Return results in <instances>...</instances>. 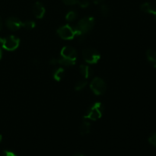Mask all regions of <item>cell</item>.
Returning a JSON list of instances; mask_svg holds the SVG:
<instances>
[{
    "label": "cell",
    "mask_w": 156,
    "mask_h": 156,
    "mask_svg": "<svg viewBox=\"0 0 156 156\" xmlns=\"http://www.w3.org/2000/svg\"><path fill=\"white\" fill-rule=\"evenodd\" d=\"M94 18L91 16H87L85 18H82L79 21L76 26L75 27L76 30L79 32L81 35L85 34L88 33L90 30H92L94 26Z\"/></svg>",
    "instance_id": "cell-1"
},
{
    "label": "cell",
    "mask_w": 156,
    "mask_h": 156,
    "mask_svg": "<svg viewBox=\"0 0 156 156\" xmlns=\"http://www.w3.org/2000/svg\"><path fill=\"white\" fill-rule=\"evenodd\" d=\"M57 34L59 35V37L63 40H72L76 36L81 35L76 27L69 24H65L59 27L57 29Z\"/></svg>",
    "instance_id": "cell-2"
},
{
    "label": "cell",
    "mask_w": 156,
    "mask_h": 156,
    "mask_svg": "<svg viewBox=\"0 0 156 156\" xmlns=\"http://www.w3.org/2000/svg\"><path fill=\"white\" fill-rule=\"evenodd\" d=\"M102 114H103V105L101 102H96L89 108L86 114L84 116V119L89 120H97L102 117Z\"/></svg>",
    "instance_id": "cell-3"
},
{
    "label": "cell",
    "mask_w": 156,
    "mask_h": 156,
    "mask_svg": "<svg viewBox=\"0 0 156 156\" xmlns=\"http://www.w3.org/2000/svg\"><path fill=\"white\" fill-rule=\"evenodd\" d=\"M84 60L88 64H96L101 59V54L94 48H85L82 52Z\"/></svg>",
    "instance_id": "cell-4"
},
{
    "label": "cell",
    "mask_w": 156,
    "mask_h": 156,
    "mask_svg": "<svg viewBox=\"0 0 156 156\" xmlns=\"http://www.w3.org/2000/svg\"><path fill=\"white\" fill-rule=\"evenodd\" d=\"M90 88L97 95L103 94L107 90V85L105 80L99 77L94 78L90 83Z\"/></svg>",
    "instance_id": "cell-5"
},
{
    "label": "cell",
    "mask_w": 156,
    "mask_h": 156,
    "mask_svg": "<svg viewBox=\"0 0 156 156\" xmlns=\"http://www.w3.org/2000/svg\"><path fill=\"white\" fill-rule=\"evenodd\" d=\"M20 45L19 38L11 35L5 38H3V42L2 44L3 48L8 51H14L16 50Z\"/></svg>",
    "instance_id": "cell-6"
},
{
    "label": "cell",
    "mask_w": 156,
    "mask_h": 156,
    "mask_svg": "<svg viewBox=\"0 0 156 156\" xmlns=\"http://www.w3.org/2000/svg\"><path fill=\"white\" fill-rule=\"evenodd\" d=\"M61 57L66 58V59H73V60H76L77 59V52L75 50L73 47H69V46H66L62 48L60 51Z\"/></svg>",
    "instance_id": "cell-7"
},
{
    "label": "cell",
    "mask_w": 156,
    "mask_h": 156,
    "mask_svg": "<svg viewBox=\"0 0 156 156\" xmlns=\"http://www.w3.org/2000/svg\"><path fill=\"white\" fill-rule=\"evenodd\" d=\"M5 24L9 29L12 30H17L23 27V21L15 17H10L5 21Z\"/></svg>",
    "instance_id": "cell-8"
},
{
    "label": "cell",
    "mask_w": 156,
    "mask_h": 156,
    "mask_svg": "<svg viewBox=\"0 0 156 156\" xmlns=\"http://www.w3.org/2000/svg\"><path fill=\"white\" fill-rule=\"evenodd\" d=\"M33 12L34 16L38 19H41L44 17L46 13V9L43 3L37 2L33 6Z\"/></svg>",
    "instance_id": "cell-9"
},
{
    "label": "cell",
    "mask_w": 156,
    "mask_h": 156,
    "mask_svg": "<svg viewBox=\"0 0 156 156\" xmlns=\"http://www.w3.org/2000/svg\"><path fill=\"white\" fill-rule=\"evenodd\" d=\"M141 10L146 13L152 14L155 15V18L156 20V4L155 3L145 2L140 7Z\"/></svg>",
    "instance_id": "cell-10"
},
{
    "label": "cell",
    "mask_w": 156,
    "mask_h": 156,
    "mask_svg": "<svg viewBox=\"0 0 156 156\" xmlns=\"http://www.w3.org/2000/svg\"><path fill=\"white\" fill-rule=\"evenodd\" d=\"M79 132L82 136L87 135L91 132V123L88 120H84L79 127Z\"/></svg>",
    "instance_id": "cell-11"
},
{
    "label": "cell",
    "mask_w": 156,
    "mask_h": 156,
    "mask_svg": "<svg viewBox=\"0 0 156 156\" xmlns=\"http://www.w3.org/2000/svg\"><path fill=\"white\" fill-rule=\"evenodd\" d=\"M146 57L149 63L156 68V51L153 50H148L146 51Z\"/></svg>",
    "instance_id": "cell-12"
},
{
    "label": "cell",
    "mask_w": 156,
    "mask_h": 156,
    "mask_svg": "<svg viewBox=\"0 0 156 156\" xmlns=\"http://www.w3.org/2000/svg\"><path fill=\"white\" fill-rule=\"evenodd\" d=\"M79 71H80V73L82 74V76L86 79H88L91 76V73H92L91 68L89 66L87 65H81L79 66Z\"/></svg>",
    "instance_id": "cell-13"
},
{
    "label": "cell",
    "mask_w": 156,
    "mask_h": 156,
    "mask_svg": "<svg viewBox=\"0 0 156 156\" xmlns=\"http://www.w3.org/2000/svg\"><path fill=\"white\" fill-rule=\"evenodd\" d=\"M64 75V69L62 67H59V68L56 69L53 71V78L54 80H56V82H59L62 79V76Z\"/></svg>",
    "instance_id": "cell-14"
},
{
    "label": "cell",
    "mask_w": 156,
    "mask_h": 156,
    "mask_svg": "<svg viewBox=\"0 0 156 156\" xmlns=\"http://www.w3.org/2000/svg\"><path fill=\"white\" fill-rule=\"evenodd\" d=\"M76 61L73 60V59H66V58L61 57L58 59V64L63 66H74L76 64Z\"/></svg>",
    "instance_id": "cell-15"
},
{
    "label": "cell",
    "mask_w": 156,
    "mask_h": 156,
    "mask_svg": "<svg viewBox=\"0 0 156 156\" xmlns=\"http://www.w3.org/2000/svg\"><path fill=\"white\" fill-rule=\"evenodd\" d=\"M77 16H78L77 12L74 10H71L66 14V19L67 21L71 22V21H75V20L77 18Z\"/></svg>",
    "instance_id": "cell-16"
},
{
    "label": "cell",
    "mask_w": 156,
    "mask_h": 156,
    "mask_svg": "<svg viewBox=\"0 0 156 156\" xmlns=\"http://www.w3.org/2000/svg\"><path fill=\"white\" fill-rule=\"evenodd\" d=\"M87 84H88V82H87L86 80L78 81V82L76 83V85H75V90L77 91H82L84 88H85Z\"/></svg>",
    "instance_id": "cell-17"
},
{
    "label": "cell",
    "mask_w": 156,
    "mask_h": 156,
    "mask_svg": "<svg viewBox=\"0 0 156 156\" xmlns=\"http://www.w3.org/2000/svg\"><path fill=\"white\" fill-rule=\"evenodd\" d=\"M36 27V24L34 21H26L23 22V27L27 30H31Z\"/></svg>",
    "instance_id": "cell-18"
},
{
    "label": "cell",
    "mask_w": 156,
    "mask_h": 156,
    "mask_svg": "<svg viewBox=\"0 0 156 156\" xmlns=\"http://www.w3.org/2000/svg\"><path fill=\"white\" fill-rule=\"evenodd\" d=\"M100 12L102 15H104L105 17L108 16V14H109V8H108V6L107 5L101 4L100 7Z\"/></svg>",
    "instance_id": "cell-19"
},
{
    "label": "cell",
    "mask_w": 156,
    "mask_h": 156,
    "mask_svg": "<svg viewBox=\"0 0 156 156\" xmlns=\"http://www.w3.org/2000/svg\"><path fill=\"white\" fill-rule=\"evenodd\" d=\"M77 4L82 9H86L89 6L90 2L88 0H78Z\"/></svg>",
    "instance_id": "cell-20"
},
{
    "label": "cell",
    "mask_w": 156,
    "mask_h": 156,
    "mask_svg": "<svg viewBox=\"0 0 156 156\" xmlns=\"http://www.w3.org/2000/svg\"><path fill=\"white\" fill-rule=\"evenodd\" d=\"M149 142L150 144H152V146H155L156 147V132L153 133L149 136Z\"/></svg>",
    "instance_id": "cell-21"
},
{
    "label": "cell",
    "mask_w": 156,
    "mask_h": 156,
    "mask_svg": "<svg viewBox=\"0 0 156 156\" xmlns=\"http://www.w3.org/2000/svg\"><path fill=\"white\" fill-rule=\"evenodd\" d=\"M64 4L67 5H74L77 4L78 0H62Z\"/></svg>",
    "instance_id": "cell-22"
},
{
    "label": "cell",
    "mask_w": 156,
    "mask_h": 156,
    "mask_svg": "<svg viewBox=\"0 0 156 156\" xmlns=\"http://www.w3.org/2000/svg\"><path fill=\"white\" fill-rule=\"evenodd\" d=\"M2 156H17L15 152H12V151L9 150H4L2 154Z\"/></svg>",
    "instance_id": "cell-23"
},
{
    "label": "cell",
    "mask_w": 156,
    "mask_h": 156,
    "mask_svg": "<svg viewBox=\"0 0 156 156\" xmlns=\"http://www.w3.org/2000/svg\"><path fill=\"white\" fill-rule=\"evenodd\" d=\"M50 65H52V66L57 65V64H58V59H56V58H53V59H50Z\"/></svg>",
    "instance_id": "cell-24"
},
{
    "label": "cell",
    "mask_w": 156,
    "mask_h": 156,
    "mask_svg": "<svg viewBox=\"0 0 156 156\" xmlns=\"http://www.w3.org/2000/svg\"><path fill=\"white\" fill-rule=\"evenodd\" d=\"M102 1H103V0H91V2H92L94 4H100Z\"/></svg>",
    "instance_id": "cell-25"
},
{
    "label": "cell",
    "mask_w": 156,
    "mask_h": 156,
    "mask_svg": "<svg viewBox=\"0 0 156 156\" xmlns=\"http://www.w3.org/2000/svg\"><path fill=\"white\" fill-rule=\"evenodd\" d=\"M2 57V49L0 48V60H1Z\"/></svg>",
    "instance_id": "cell-26"
},
{
    "label": "cell",
    "mask_w": 156,
    "mask_h": 156,
    "mask_svg": "<svg viewBox=\"0 0 156 156\" xmlns=\"http://www.w3.org/2000/svg\"><path fill=\"white\" fill-rule=\"evenodd\" d=\"M74 156H85V155H83V154H82V153H77V154H76Z\"/></svg>",
    "instance_id": "cell-27"
},
{
    "label": "cell",
    "mask_w": 156,
    "mask_h": 156,
    "mask_svg": "<svg viewBox=\"0 0 156 156\" xmlns=\"http://www.w3.org/2000/svg\"><path fill=\"white\" fill-rule=\"evenodd\" d=\"M2 42H3V38H2L1 37H0V44H2Z\"/></svg>",
    "instance_id": "cell-28"
},
{
    "label": "cell",
    "mask_w": 156,
    "mask_h": 156,
    "mask_svg": "<svg viewBox=\"0 0 156 156\" xmlns=\"http://www.w3.org/2000/svg\"><path fill=\"white\" fill-rule=\"evenodd\" d=\"M2 135L0 134V143L2 142Z\"/></svg>",
    "instance_id": "cell-29"
},
{
    "label": "cell",
    "mask_w": 156,
    "mask_h": 156,
    "mask_svg": "<svg viewBox=\"0 0 156 156\" xmlns=\"http://www.w3.org/2000/svg\"><path fill=\"white\" fill-rule=\"evenodd\" d=\"M0 30H1V21H0Z\"/></svg>",
    "instance_id": "cell-30"
},
{
    "label": "cell",
    "mask_w": 156,
    "mask_h": 156,
    "mask_svg": "<svg viewBox=\"0 0 156 156\" xmlns=\"http://www.w3.org/2000/svg\"><path fill=\"white\" fill-rule=\"evenodd\" d=\"M155 4H156V1H155Z\"/></svg>",
    "instance_id": "cell-31"
}]
</instances>
